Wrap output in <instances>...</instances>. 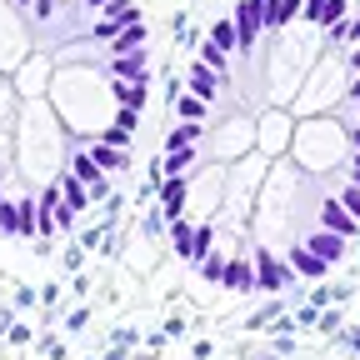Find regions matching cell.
Instances as JSON below:
<instances>
[{"label":"cell","instance_id":"52a82bcc","mask_svg":"<svg viewBox=\"0 0 360 360\" xmlns=\"http://www.w3.org/2000/svg\"><path fill=\"white\" fill-rule=\"evenodd\" d=\"M305 250H310V255H321V260L330 265V260H340V255H345V240H340V236H310V245H305Z\"/></svg>","mask_w":360,"mask_h":360},{"label":"cell","instance_id":"7a4b0ae2","mask_svg":"<svg viewBox=\"0 0 360 360\" xmlns=\"http://www.w3.org/2000/svg\"><path fill=\"white\" fill-rule=\"evenodd\" d=\"M260 20H265V0H245V6L236 11V40L240 45H255V35H260Z\"/></svg>","mask_w":360,"mask_h":360},{"label":"cell","instance_id":"e0dca14e","mask_svg":"<svg viewBox=\"0 0 360 360\" xmlns=\"http://www.w3.org/2000/svg\"><path fill=\"white\" fill-rule=\"evenodd\" d=\"M205 281H225V270H231V255H205Z\"/></svg>","mask_w":360,"mask_h":360},{"label":"cell","instance_id":"9a60e30c","mask_svg":"<svg viewBox=\"0 0 360 360\" xmlns=\"http://www.w3.org/2000/svg\"><path fill=\"white\" fill-rule=\"evenodd\" d=\"M225 285H231V290H250V270H245V260H231V270H225Z\"/></svg>","mask_w":360,"mask_h":360},{"label":"cell","instance_id":"484cf974","mask_svg":"<svg viewBox=\"0 0 360 360\" xmlns=\"http://www.w3.org/2000/svg\"><path fill=\"white\" fill-rule=\"evenodd\" d=\"M305 11H310V20H321V15H326V0H310Z\"/></svg>","mask_w":360,"mask_h":360},{"label":"cell","instance_id":"ffe728a7","mask_svg":"<svg viewBox=\"0 0 360 360\" xmlns=\"http://www.w3.org/2000/svg\"><path fill=\"white\" fill-rule=\"evenodd\" d=\"M340 210H345L350 220H360V186H345V195H340Z\"/></svg>","mask_w":360,"mask_h":360},{"label":"cell","instance_id":"5b68a950","mask_svg":"<svg viewBox=\"0 0 360 360\" xmlns=\"http://www.w3.org/2000/svg\"><path fill=\"white\" fill-rule=\"evenodd\" d=\"M321 215H326V236H355V220L340 210V200H326Z\"/></svg>","mask_w":360,"mask_h":360},{"label":"cell","instance_id":"3957f363","mask_svg":"<svg viewBox=\"0 0 360 360\" xmlns=\"http://www.w3.org/2000/svg\"><path fill=\"white\" fill-rule=\"evenodd\" d=\"M255 281H260V290H270V295L285 285V270L276 265V255H255Z\"/></svg>","mask_w":360,"mask_h":360},{"label":"cell","instance_id":"ac0fdd59","mask_svg":"<svg viewBox=\"0 0 360 360\" xmlns=\"http://www.w3.org/2000/svg\"><path fill=\"white\" fill-rule=\"evenodd\" d=\"M175 115L186 120V125H195V120L205 115V105H200V101H186V96H180V101H175Z\"/></svg>","mask_w":360,"mask_h":360},{"label":"cell","instance_id":"277c9868","mask_svg":"<svg viewBox=\"0 0 360 360\" xmlns=\"http://www.w3.org/2000/svg\"><path fill=\"white\" fill-rule=\"evenodd\" d=\"M290 265H295V276H305V281H321V276H326V260H321V255H310L305 245L290 250Z\"/></svg>","mask_w":360,"mask_h":360},{"label":"cell","instance_id":"4dcf8cb0","mask_svg":"<svg viewBox=\"0 0 360 360\" xmlns=\"http://www.w3.org/2000/svg\"><path fill=\"white\" fill-rule=\"evenodd\" d=\"M90 6H110V0H90Z\"/></svg>","mask_w":360,"mask_h":360},{"label":"cell","instance_id":"30bf717a","mask_svg":"<svg viewBox=\"0 0 360 360\" xmlns=\"http://www.w3.org/2000/svg\"><path fill=\"white\" fill-rule=\"evenodd\" d=\"M170 236H175V250H180V255L195 260V231H191L186 220H175V225H170Z\"/></svg>","mask_w":360,"mask_h":360},{"label":"cell","instance_id":"44dd1931","mask_svg":"<svg viewBox=\"0 0 360 360\" xmlns=\"http://www.w3.org/2000/svg\"><path fill=\"white\" fill-rule=\"evenodd\" d=\"M191 85H195V96H210V90H215V75H210V70H191Z\"/></svg>","mask_w":360,"mask_h":360},{"label":"cell","instance_id":"f546056e","mask_svg":"<svg viewBox=\"0 0 360 360\" xmlns=\"http://www.w3.org/2000/svg\"><path fill=\"white\" fill-rule=\"evenodd\" d=\"M355 186H360V160H355Z\"/></svg>","mask_w":360,"mask_h":360},{"label":"cell","instance_id":"1f68e13d","mask_svg":"<svg viewBox=\"0 0 360 360\" xmlns=\"http://www.w3.org/2000/svg\"><path fill=\"white\" fill-rule=\"evenodd\" d=\"M20 6H30V0H20Z\"/></svg>","mask_w":360,"mask_h":360},{"label":"cell","instance_id":"f1b7e54d","mask_svg":"<svg viewBox=\"0 0 360 360\" xmlns=\"http://www.w3.org/2000/svg\"><path fill=\"white\" fill-rule=\"evenodd\" d=\"M350 146H355V150H360V130H355V135H350Z\"/></svg>","mask_w":360,"mask_h":360},{"label":"cell","instance_id":"603a6c76","mask_svg":"<svg viewBox=\"0 0 360 360\" xmlns=\"http://www.w3.org/2000/svg\"><path fill=\"white\" fill-rule=\"evenodd\" d=\"M101 146H110V150H125V146H130V135H125V130H105V141H101Z\"/></svg>","mask_w":360,"mask_h":360},{"label":"cell","instance_id":"7402d4cb","mask_svg":"<svg viewBox=\"0 0 360 360\" xmlns=\"http://www.w3.org/2000/svg\"><path fill=\"white\" fill-rule=\"evenodd\" d=\"M340 15H345V0H326V15H321V25H340Z\"/></svg>","mask_w":360,"mask_h":360},{"label":"cell","instance_id":"d4e9b609","mask_svg":"<svg viewBox=\"0 0 360 360\" xmlns=\"http://www.w3.org/2000/svg\"><path fill=\"white\" fill-rule=\"evenodd\" d=\"M35 15H40V20H51V15H56V0H35Z\"/></svg>","mask_w":360,"mask_h":360},{"label":"cell","instance_id":"8992f818","mask_svg":"<svg viewBox=\"0 0 360 360\" xmlns=\"http://www.w3.org/2000/svg\"><path fill=\"white\" fill-rule=\"evenodd\" d=\"M110 70H115V80H125V85H130V80L146 85V56H115Z\"/></svg>","mask_w":360,"mask_h":360},{"label":"cell","instance_id":"d6986e66","mask_svg":"<svg viewBox=\"0 0 360 360\" xmlns=\"http://www.w3.org/2000/svg\"><path fill=\"white\" fill-rule=\"evenodd\" d=\"M65 210H70V215L85 210V191H80V180H70V175H65Z\"/></svg>","mask_w":360,"mask_h":360},{"label":"cell","instance_id":"8fae6325","mask_svg":"<svg viewBox=\"0 0 360 360\" xmlns=\"http://www.w3.org/2000/svg\"><path fill=\"white\" fill-rule=\"evenodd\" d=\"M295 6H300V0H265V20L270 25H285L295 15Z\"/></svg>","mask_w":360,"mask_h":360},{"label":"cell","instance_id":"4fadbf2b","mask_svg":"<svg viewBox=\"0 0 360 360\" xmlns=\"http://www.w3.org/2000/svg\"><path fill=\"white\" fill-rule=\"evenodd\" d=\"M110 90H115V101H125L130 110H135V105H146V85H125V80H115Z\"/></svg>","mask_w":360,"mask_h":360},{"label":"cell","instance_id":"7c38bea8","mask_svg":"<svg viewBox=\"0 0 360 360\" xmlns=\"http://www.w3.org/2000/svg\"><path fill=\"white\" fill-rule=\"evenodd\" d=\"M90 160H96V170H120V165H125V150H110V146H96V150H90Z\"/></svg>","mask_w":360,"mask_h":360},{"label":"cell","instance_id":"4316f807","mask_svg":"<svg viewBox=\"0 0 360 360\" xmlns=\"http://www.w3.org/2000/svg\"><path fill=\"white\" fill-rule=\"evenodd\" d=\"M345 40H360V20H355V25H345Z\"/></svg>","mask_w":360,"mask_h":360},{"label":"cell","instance_id":"ba28073f","mask_svg":"<svg viewBox=\"0 0 360 360\" xmlns=\"http://www.w3.org/2000/svg\"><path fill=\"white\" fill-rule=\"evenodd\" d=\"M210 45H215L220 56H231L236 45H240V40H236V25H231V20H215V30H210Z\"/></svg>","mask_w":360,"mask_h":360},{"label":"cell","instance_id":"9c48e42d","mask_svg":"<svg viewBox=\"0 0 360 360\" xmlns=\"http://www.w3.org/2000/svg\"><path fill=\"white\" fill-rule=\"evenodd\" d=\"M141 45H146V25H130V30L115 35V56H135Z\"/></svg>","mask_w":360,"mask_h":360},{"label":"cell","instance_id":"6da1fadb","mask_svg":"<svg viewBox=\"0 0 360 360\" xmlns=\"http://www.w3.org/2000/svg\"><path fill=\"white\" fill-rule=\"evenodd\" d=\"M130 25H141V11H135L130 0H110V6H105V20L96 25V35H101V40H115V35L130 30Z\"/></svg>","mask_w":360,"mask_h":360},{"label":"cell","instance_id":"2e32d148","mask_svg":"<svg viewBox=\"0 0 360 360\" xmlns=\"http://www.w3.org/2000/svg\"><path fill=\"white\" fill-rule=\"evenodd\" d=\"M180 200H186V180H170L165 186V215H180Z\"/></svg>","mask_w":360,"mask_h":360},{"label":"cell","instance_id":"5bb4252c","mask_svg":"<svg viewBox=\"0 0 360 360\" xmlns=\"http://www.w3.org/2000/svg\"><path fill=\"white\" fill-rule=\"evenodd\" d=\"M70 180H85V186H101V170H96V160L90 155H75V175Z\"/></svg>","mask_w":360,"mask_h":360},{"label":"cell","instance_id":"83f0119b","mask_svg":"<svg viewBox=\"0 0 360 360\" xmlns=\"http://www.w3.org/2000/svg\"><path fill=\"white\" fill-rule=\"evenodd\" d=\"M350 96H355V101H360V80H355V85H350Z\"/></svg>","mask_w":360,"mask_h":360},{"label":"cell","instance_id":"cb8c5ba5","mask_svg":"<svg viewBox=\"0 0 360 360\" xmlns=\"http://www.w3.org/2000/svg\"><path fill=\"white\" fill-rule=\"evenodd\" d=\"M200 56H205V65H210V70H225V56L215 51V45H205V51H200Z\"/></svg>","mask_w":360,"mask_h":360}]
</instances>
